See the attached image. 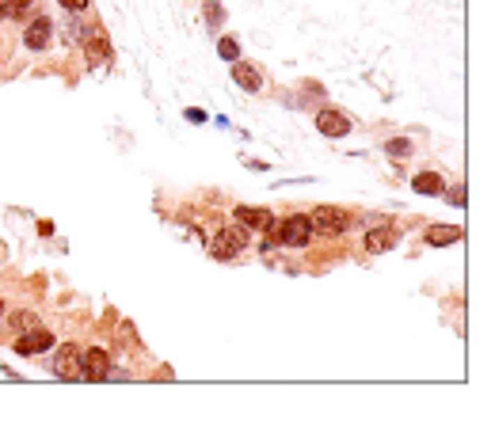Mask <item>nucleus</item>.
Instances as JSON below:
<instances>
[{
	"label": "nucleus",
	"mask_w": 495,
	"mask_h": 445,
	"mask_svg": "<svg viewBox=\"0 0 495 445\" xmlns=\"http://www.w3.org/2000/svg\"><path fill=\"white\" fill-rule=\"evenodd\" d=\"M274 236H278V244H286V248H305L313 240V221L305 213H290L282 225H274Z\"/></svg>",
	"instance_id": "nucleus-1"
},
{
	"label": "nucleus",
	"mask_w": 495,
	"mask_h": 445,
	"mask_svg": "<svg viewBox=\"0 0 495 445\" xmlns=\"http://www.w3.org/2000/svg\"><path fill=\"white\" fill-rule=\"evenodd\" d=\"M244 248H248L244 225H240V229H217L214 236H210V252H214L217 259H237Z\"/></svg>",
	"instance_id": "nucleus-2"
},
{
	"label": "nucleus",
	"mask_w": 495,
	"mask_h": 445,
	"mask_svg": "<svg viewBox=\"0 0 495 445\" xmlns=\"http://www.w3.org/2000/svg\"><path fill=\"white\" fill-rule=\"evenodd\" d=\"M313 229H320L324 236H343L351 229V213H343L339 206H316V213L309 217Z\"/></svg>",
	"instance_id": "nucleus-3"
},
{
	"label": "nucleus",
	"mask_w": 495,
	"mask_h": 445,
	"mask_svg": "<svg viewBox=\"0 0 495 445\" xmlns=\"http://www.w3.org/2000/svg\"><path fill=\"white\" fill-rule=\"evenodd\" d=\"M80 377H84V381H107L111 377V354L103 350V346L84 350V358H80Z\"/></svg>",
	"instance_id": "nucleus-4"
},
{
	"label": "nucleus",
	"mask_w": 495,
	"mask_h": 445,
	"mask_svg": "<svg viewBox=\"0 0 495 445\" xmlns=\"http://www.w3.org/2000/svg\"><path fill=\"white\" fill-rule=\"evenodd\" d=\"M50 346H54V335L46 327H27V331H19V335H15V354H19V358L42 354V350H50Z\"/></svg>",
	"instance_id": "nucleus-5"
},
{
	"label": "nucleus",
	"mask_w": 495,
	"mask_h": 445,
	"mask_svg": "<svg viewBox=\"0 0 495 445\" xmlns=\"http://www.w3.org/2000/svg\"><path fill=\"white\" fill-rule=\"evenodd\" d=\"M54 377H61V381H77L80 377V346L77 343L58 346V354H54Z\"/></svg>",
	"instance_id": "nucleus-6"
},
{
	"label": "nucleus",
	"mask_w": 495,
	"mask_h": 445,
	"mask_svg": "<svg viewBox=\"0 0 495 445\" xmlns=\"http://www.w3.org/2000/svg\"><path fill=\"white\" fill-rule=\"evenodd\" d=\"M50 35H54V19L50 15H35V19L27 23V31H23V46L38 54V50L50 46Z\"/></svg>",
	"instance_id": "nucleus-7"
},
{
	"label": "nucleus",
	"mask_w": 495,
	"mask_h": 445,
	"mask_svg": "<svg viewBox=\"0 0 495 445\" xmlns=\"http://www.w3.org/2000/svg\"><path fill=\"white\" fill-rule=\"evenodd\" d=\"M316 129H320L324 137H347L351 134V118L336 107H324L320 115H316Z\"/></svg>",
	"instance_id": "nucleus-8"
},
{
	"label": "nucleus",
	"mask_w": 495,
	"mask_h": 445,
	"mask_svg": "<svg viewBox=\"0 0 495 445\" xmlns=\"http://www.w3.org/2000/svg\"><path fill=\"white\" fill-rule=\"evenodd\" d=\"M233 217H237V225H244V229H263V232L274 229V213H271V209L237 206V209H233Z\"/></svg>",
	"instance_id": "nucleus-9"
},
{
	"label": "nucleus",
	"mask_w": 495,
	"mask_h": 445,
	"mask_svg": "<svg viewBox=\"0 0 495 445\" xmlns=\"http://www.w3.org/2000/svg\"><path fill=\"white\" fill-rule=\"evenodd\" d=\"M362 244H366L370 255H381V252H388V248L396 244V229H393V225H377V229L366 232V240H362Z\"/></svg>",
	"instance_id": "nucleus-10"
},
{
	"label": "nucleus",
	"mask_w": 495,
	"mask_h": 445,
	"mask_svg": "<svg viewBox=\"0 0 495 445\" xmlns=\"http://www.w3.org/2000/svg\"><path fill=\"white\" fill-rule=\"evenodd\" d=\"M233 84H240L244 92H259V88H263V76H259L256 65H248V61H233Z\"/></svg>",
	"instance_id": "nucleus-11"
},
{
	"label": "nucleus",
	"mask_w": 495,
	"mask_h": 445,
	"mask_svg": "<svg viewBox=\"0 0 495 445\" xmlns=\"http://www.w3.org/2000/svg\"><path fill=\"white\" fill-rule=\"evenodd\" d=\"M84 54L92 61H107L111 54H115V50H111V42H107V35H103V27H95L92 35H84Z\"/></svg>",
	"instance_id": "nucleus-12"
},
{
	"label": "nucleus",
	"mask_w": 495,
	"mask_h": 445,
	"mask_svg": "<svg viewBox=\"0 0 495 445\" xmlns=\"http://www.w3.org/2000/svg\"><path fill=\"white\" fill-rule=\"evenodd\" d=\"M457 240H461L457 225H431V229H427V244L431 248H450V244H457Z\"/></svg>",
	"instance_id": "nucleus-13"
},
{
	"label": "nucleus",
	"mask_w": 495,
	"mask_h": 445,
	"mask_svg": "<svg viewBox=\"0 0 495 445\" xmlns=\"http://www.w3.org/2000/svg\"><path fill=\"white\" fill-rule=\"evenodd\" d=\"M411 187H416L419 194H442L446 183H442V175H438V172H419L416 179H411Z\"/></svg>",
	"instance_id": "nucleus-14"
},
{
	"label": "nucleus",
	"mask_w": 495,
	"mask_h": 445,
	"mask_svg": "<svg viewBox=\"0 0 495 445\" xmlns=\"http://www.w3.org/2000/svg\"><path fill=\"white\" fill-rule=\"evenodd\" d=\"M0 12H4V19H23V15L31 12V0H4Z\"/></svg>",
	"instance_id": "nucleus-15"
},
{
	"label": "nucleus",
	"mask_w": 495,
	"mask_h": 445,
	"mask_svg": "<svg viewBox=\"0 0 495 445\" xmlns=\"http://www.w3.org/2000/svg\"><path fill=\"white\" fill-rule=\"evenodd\" d=\"M217 54H221V58L225 61H240V42H237V38H229V35H225V38H217Z\"/></svg>",
	"instance_id": "nucleus-16"
},
{
	"label": "nucleus",
	"mask_w": 495,
	"mask_h": 445,
	"mask_svg": "<svg viewBox=\"0 0 495 445\" xmlns=\"http://www.w3.org/2000/svg\"><path fill=\"white\" fill-rule=\"evenodd\" d=\"M202 15H206V27H221L225 23V12H221L217 0H206V4H202Z\"/></svg>",
	"instance_id": "nucleus-17"
},
{
	"label": "nucleus",
	"mask_w": 495,
	"mask_h": 445,
	"mask_svg": "<svg viewBox=\"0 0 495 445\" xmlns=\"http://www.w3.org/2000/svg\"><path fill=\"white\" fill-rule=\"evenodd\" d=\"M385 149H388V156H396V160L411 156V141H408V137H393V141H388Z\"/></svg>",
	"instance_id": "nucleus-18"
},
{
	"label": "nucleus",
	"mask_w": 495,
	"mask_h": 445,
	"mask_svg": "<svg viewBox=\"0 0 495 445\" xmlns=\"http://www.w3.org/2000/svg\"><path fill=\"white\" fill-rule=\"evenodd\" d=\"M8 323H12L15 331H27V327H38V316H35V312H12V320H8Z\"/></svg>",
	"instance_id": "nucleus-19"
},
{
	"label": "nucleus",
	"mask_w": 495,
	"mask_h": 445,
	"mask_svg": "<svg viewBox=\"0 0 495 445\" xmlns=\"http://www.w3.org/2000/svg\"><path fill=\"white\" fill-rule=\"evenodd\" d=\"M58 4L65 8V12H84V8L92 4V0H58Z\"/></svg>",
	"instance_id": "nucleus-20"
},
{
	"label": "nucleus",
	"mask_w": 495,
	"mask_h": 445,
	"mask_svg": "<svg viewBox=\"0 0 495 445\" xmlns=\"http://www.w3.org/2000/svg\"><path fill=\"white\" fill-rule=\"evenodd\" d=\"M187 122H194V126L206 122V111H202V107H187Z\"/></svg>",
	"instance_id": "nucleus-21"
},
{
	"label": "nucleus",
	"mask_w": 495,
	"mask_h": 445,
	"mask_svg": "<svg viewBox=\"0 0 495 445\" xmlns=\"http://www.w3.org/2000/svg\"><path fill=\"white\" fill-rule=\"evenodd\" d=\"M0 316H4V301H0Z\"/></svg>",
	"instance_id": "nucleus-22"
},
{
	"label": "nucleus",
	"mask_w": 495,
	"mask_h": 445,
	"mask_svg": "<svg viewBox=\"0 0 495 445\" xmlns=\"http://www.w3.org/2000/svg\"><path fill=\"white\" fill-rule=\"evenodd\" d=\"M0 19H4V12H0Z\"/></svg>",
	"instance_id": "nucleus-23"
}]
</instances>
